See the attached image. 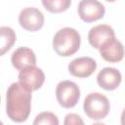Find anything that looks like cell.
Listing matches in <instances>:
<instances>
[{
  "label": "cell",
  "mask_w": 125,
  "mask_h": 125,
  "mask_svg": "<svg viewBox=\"0 0 125 125\" xmlns=\"http://www.w3.org/2000/svg\"><path fill=\"white\" fill-rule=\"evenodd\" d=\"M115 37L114 30L107 24H99L92 27L88 33L90 45L95 49H100L101 46L108 39Z\"/></svg>",
  "instance_id": "11"
},
{
  "label": "cell",
  "mask_w": 125,
  "mask_h": 125,
  "mask_svg": "<svg viewBox=\"0 0 125 125\" xmlns=\"http://www.w3.org/2000/svg\"><path fill=\"white\" fill-rule=\"evenodd\" d=\"M63 125H84V121L78 114L68 113L64 117Z\"/></svg>",
  "instance_id": "16"
},
{
  "label": "cell",
  "mask_w": 125,
  "mask_h": 125,
  "mask_svg": "<svg viewBox=\"0 0 125 125\" xmlns=\"http://www.w3.org/2000/svg\"><path fill=\"white\" fill-rule=\"evenodd\" d=\"M122 76L118 69L114 67H104L97 75L99 86L104 90H115L121 83Z\"/></svg>",
  "instance_id": "10"
},
{
  "label": "cell",
  "mask_w": 125,
  "mask_h": 125,
  "mask_svg": "<svg viewBox=\"0 0 125 125\" xmlns=\"http://www.w3.org/2000/svg\"><path fill=\"white\" fill-rule=\"evenodd\" d=\"M11 62L13 66L21 71L25 67L36 65V56L30 48L20 47L12 54Z\"/></svg>",
  "instance_id": "12"
},
{
  "label": "cell",
  "mask_w": 125,
  "mask_h": 125,
  "mask_svg": "<svg viewBox=\"0 0 125 125\" xmlns=\"http://www.w3.org/2000/svg\"><path fill=\"white\" fill-rule=\"evenodd\" d=\"M99 51L102 58L108 62H118L124 57V47L115 37L104 42Z\"/></svg>",
  "instance_id": "9"
},
{
  "label": "cell",
  "mask_w": 125,
  "mask_h": 125,
  "mask_svg": "<svg viewBox=\"0 0 125 125\" xmlns=\"http://www.w3.org/2000/svg\"><path fill=\"white\" fill-rule=\"evenodd\" d=\"M80 19L86 22L96 21L104 16V6L97 0H82L77 8Z\"/></svg>",
  "instance_id": "5"
},
{
  "label": "cell",
  "mask_w": 125,
  "mask_h": 125,
  "mask_svg": "<svg viewBox=\"0 0 125 125\" xmlns=\"http://www.w3.org/2000/svg\"><path fill=\"white\" fill-rule=\"evenodd\" d=\"M56 98L60 105L64 108H70L76 105L80 98V89L72 81H61L56 87Z\"/></svg>",
  "instance_id": "4"
},
{
  "label": "cell",
  "mask_w": 125,
  "mask_h": 125,
  "mask_svg": "<svg viewBox=\"0 0 125 125\" xmlns=\"http://www.w3.org/2000/svg\"><path fill=\"white\" fill-rule=\"evenodd\" d=\"M91 125H105V124L102 123V122H97V123H94V124H91Z\"/></svg>",
  "instance_id": "18"
},
{
  "label": "cell",
  "mask_w": 125,
  "mask_h": 125,
  "mask_svg": "<svg viewBox=\"0 0 125 125\" xmlns=\"http://www.w3.org/2000/svg\"><path fill=\"white\" fill-rule=\"evenodd\" d=\"M31 107V91L21 82L12 83L6 95V112L15 122H23L28 118Z\"/></svg>",
  "instance_id": "1"
},
{
  "label": "cell",
  "mask_w": 125,
  "mask_h": 125,
  "mask_svg": "<svg viewBox=\"0 0 125 125\" xmlns=\"http://www.w3.org/2000/svg\"><path fill=\"white\" fill-rule=\"evenodd\" d=\"M1 34V56H3L8 50L12 48L14 43L16 42V33L9 26H1L0 27Z\"/></svg>",
  "instance_id": "13"
},
{
  "label": "cell",
  "mask_w": 125,
  "mask_h": 125,
  "mask_svg": "<svg viewBox=\"0 0 125 125\" xmlns=\"http://www.w3.org/2000/svg\"><path fill=\"white\" fill-rule=\"evenodd\" d=\"M97 68V62L90 57H80L72 60L68 64V71L78 78H86L92 75Z\"/></svg>",
  "instance_id": "8"
},
{
  "label": "cell",
  "mask_w": 125,
  "mask_h": 125,
  "mask_svg": "<svg viewBox=\"0 0 125 125\" xmlns=\"http://www.w3.org/2000/svg\"><path fill=\"white\" fill-rule=\"evenodd\" d=\"M19 22L22 28L28 31L39 30L44 24V15L34 7H27L21 11Z\"/></svg>",
  "instance_id": "6"
},
{
  "label": "cell",
  "mask_w": 125,
  "mask_h": 125,
  "mask_svg": "<svg viewBox=\"0 0 125 125\" xmlns=\"http://www.w3.org/2000/svg\"><path fill=\"white\" fill-rule=\"evenodd\" d=\"M19 81L31 92L36 91L42 87L45 81V74L41 68L36 65H31L20 71Z\"/></svg>",
  "instance_id": "7"
},
{
  "label": "cell",
  "mask_w": 125,
  "mask_h": 125,
  "mask_svg": "<svg viewBox=\"0 0 125 125\" xmlns=\"http://www.w3.org/2000/svg\"><path fill=\"white\" fill-rule=\"evenodd\" d=\"M43 6L46 10H48L51 13H61L70 6L71 1L70 0H43L42 1Z\"/></svg>",
  "instance_id": "14"
},
{
  "label": "cell",
  "mask_w": 125,
  "mask_h": 125,
  "mask_svg": "<svg viewBox=\"0 0 125 125\" xmlns=\"http://www.w3.org/2000/svg\"><path fill=\"white\" fill-rule=\"evenodd\" d=\"M81 43L79 32L72 27H63L57 31L53 38V48L62 57H69L75 54Z\"/></svg>",
  "instance_id": "2"
},
{
  "label": "cell",
  "mask_w": 125,
  "mask_h": 125,
  "mask_svg": "<svg viewBox=\"0 0 125 125\" xmlns=\"http://www.w3.org/2000/svg\"><path fill=\"white\" fill-rule=\"evenodd\" d=\"M120 122H121V125H125V108L123 109V111H122V113H121Z\"/></svg>",
  "instance_id": "17"
},
{
  "label": "cell",
  "mask_w": 125,
  "mask_h": 125,
  "mask_svg": "<svg viewBox=\"0 0 125 125\" xmlns=\"http://www.w3.org/2000/svg\"><path fill=\"white\" fill-rule=\"evenodd\" d=\"M32 125H59V119L53 112L43 111L36 115Z\"/></svg>",
  "instance_id": "15"
},
{
  "label": "cell",
  "mask_w": 125,
  "mask_h": 125,
  "mask_svg": "<svg viewBox=\"0 0 125 125\" xmlns=\"http://www.w3.org/2000/svg\"><path fill=\"white\" fill-rule=\"evenodd\" d=\"M83 108L89 118L100 120L104 119L108 114L110 104L108 99L104 95L95 92L86 96L83 103Z\"/></svg>",
  "instance_id": "3"
}]
</instances>
